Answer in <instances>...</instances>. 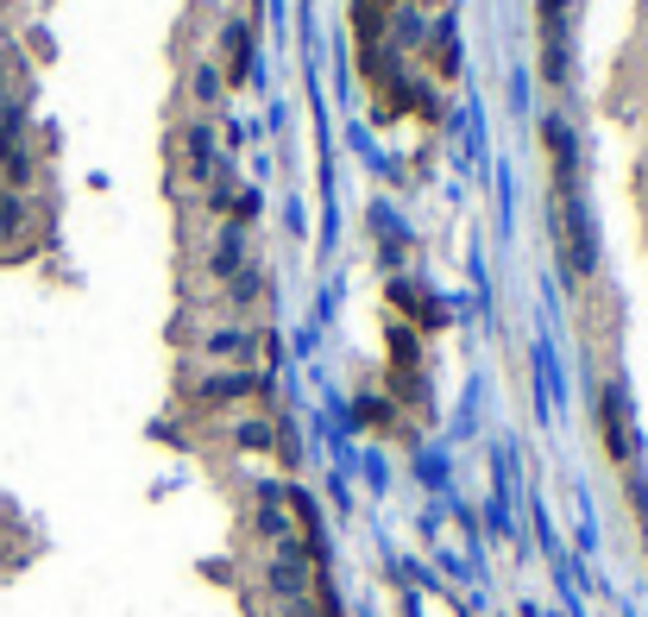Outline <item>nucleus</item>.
Listing matches in <instances>:
<instances>
[{
    "label": "nucleus",
    "instance_id": "nucleus-1",
    "mask_svg": "<svg viewBox=\"0 0 648 617\" xmlns=\"http://www.w3.org/2000/svg\"><path fill=\"white\" fill-rule=\"evenodd\" d=\"M542 45H548V83H567V0H542Z\"/></svg>",
    "mask_w": 648,
    "mask_h": 617
},
{
    "label": "nucleus",
    "instance_id": "nucleus-2",
    "mask_svg": "<svg viewBox=\"0 0 648 617\" xmlns=\"http://www.w3.org/2000/svg\"><path fill=\"white\" fill-rule=\"evenodd\" d=\"M208 391H215V398H233V391H252V378H240V372H220Z\"/></svg>",
    "mask_w": 648,
    "mask_h": 617
},
{
    "label": "nucleus",
    "instance_id": "nucleus-3",
    "mask_svg": "<svg viewBox=\"0 0 648 617\" xmlns=\"http://www.w3.org/2000/svg\"><path fill=\"white\" fill-rule=\"evenodd\" d=\"M252 347V335H215L208 340V353H246Z\"/></svg>",
    "mask_w": 648,
    "mask_h": 617
}]
</instances>
